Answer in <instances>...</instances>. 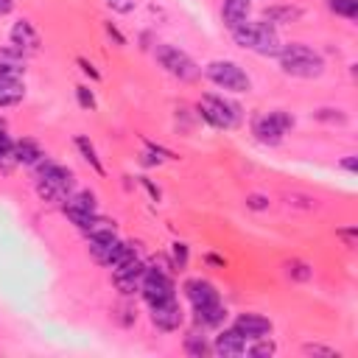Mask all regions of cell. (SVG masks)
<instances>
[{
  "mask_svg": "<svg viewBox=\"0 0 358 358\" xmlns=\"http://www.w3.org/2000/svg\"><path fill=\"white\" fill-rule=\"evenodd\" d=\"M76 92H78V103H81L84 109H92V106H95V98H92V92H90L87 87H76Z\"/></svg>",
  "mask_w": 358,
  "mask_h": 358,
  "instance_id": "obj_30",
  "label": "cell"
},
{
  "mask_svg": "<svg viewBox=\"0 0 358 358\" xmlns=\"http://www.w3.org/2000/svg\"><path fill=\"white\" fill-rule=\"evenodd\" d=\"M246 352L249 355H274L277 352V344L268 341V336H263V338H255V344L246 347Z\"/></svg>",
  "mask_w": 358,
  "mask_h": 358,
  "instance_id": "obj_27",
  "label": "cell"
},
{
  "mask_svg": "<svg viewBox=\"0 0 358 358\" xmlns=\"http://www.w3.org/2000/svg\"><path fill=\"white\" fill-rule=\"evenodd\" d=\"M42 159H45V154L34 140L22 137V140L14 143V162L17 165H39Z\"/></svg>",
  "mask_w": 358,
  "mask_h": 358,
  "instance_id": "obj_18",
  "label": "cell"
},
{
  "mask_svg": "<svg viewBox=\"0 0 358 358\" xmlns=\"http://www.w3.org/2000/svg\"><path fill=\"white\" fill-rule=\"evenodd\" d=\"M76 148L81 151V157L92 165V171L95 173H103V165H101V159H98V154H95V148H92V143L87 140V137H76Z\"/></svg>",
  "mask_w": 358,
  "mask_h": 358,
  "instance_id": "obj_23",
  "label": "cell"
},
{
  "mask_svg": "<svg viewBox=\"0 0 358 358\" xmlns=\"http://www.w3.org/2000/svg\"><path fill=\"white\" fill-rule=\"evenodd\" d=\"M199 115L213 129H235L241 123V106L221 98V95H201L199 98Z\"/></svg>",
  "mask_w": 358,
  "mask_h": 358,
  "instance_id": "obj_5",
  "label": "cell"
},
{
  "mask_svg": "<svg viewBox=\"0 0 358 358\" xmlns=\"http://www.w3.org/2000/svg\"><path fill=\"white\" fill-rule=\"evenodd\" d=\"M232 327L246 338V341H255V338H263L271 333V319L260 316V313H238Z\"/></svg>",
  "mask_w": 358,
  "mask_h": 358,
  "instance_id": "obj_12",
  "label": "cell"
},
{
  "mask_svg": "<svg viewBox=\"0 0 358 358\" xmlns=\"http://www.w3.org/2000/svg\"><path fill=\"white\" fill-rule=\"evenodd\" d=\"M246 207H252V210H266V207H268V199L260 196V193H252V196L246 199Z\"/></svg>",
  "mask_w": 358,
  "mask_h": 358,
  "instance_id": "obj_31",
  "label": "cell"
},
{
  "mask_svg": "<svg viewBox=\"0 0 358 358\" xmlns=\"http://www.w3.org/2000/svg\"><path fill=\"white\" fill-rule=\"evenodd\" d=\"M106 6L112 11H117V14H129L134 8V0H106Z\"/></svg>",
  "mask_w": 358,
  "mask_h": 358,
  "instance_id": "obj_29",
  "label": "cell"
},
{
  "mask_svg": "<svg viewBox=\"0 0 358 358\" xmlns=\"http://www.w3.org/2000/svg\"><path fill=\"white\" fill-rule=\"evenodd\" d=\"M151 322H154L157 330H165V333L179 330L182 322H185V310L176 302V296H171V299H165L159 305H151Z\"/></svg>",
  "mask_w": 358,
  "mask_h": 358,
  "instance_id": "obj_11",
  "label": "cell"
},
{
  "mask_svg": "<svg viewBox=\"0 0 358 358\" xmlns=\"http://www.w3.org/2000/svg\"><path fill=\"white\" fill-rule=\"evenodd\" d=\"M185 352L187 355H196V358H201V355H207V352H213V347L201 338V336H187V341H185Z\"/></svg>",
  "mask_w": 358,
  "mask_h": 358,
  "instance_id": "obj_25",
  "label": "cell"
},
{
  "mask_svg": "<svg viewBox=\"0 0 358 358\" xmlns=\"http://www.w3.org/2000/svg\"><path fill=\"white\" fill-rule=\"evenodd\" d=\"M277 62H280V70L285 76H294V78H319L324 73V59L302 42L280 45Z\"/></svg>",
  "mask_w": 358,
  "mask_h": 358,
  "instance_id": "obj_1",
  "label": "cell"
},
{
  "mask_svg": "<svg viewBox=\"0 0 358 358\" xmlns=\"http://www.w3.org/2000/svg\"><path fill=\"white\" fill-rule=\"evenodd\" d=\"M11 48L20 50L22 56H31V53L39 50V34H36V28L28 20L14 22V28H11Z\"/></svg>",
  "mask_w": 358,
  "mask_h": 358,
  "instance_id": "obj_13",
  "label": "cell"
},
{
  "mask_svg": "<svg viewBox=\"0 0 358 358\" xmlns=\"http://www.w3.org/2000/svg\"><path fill=\"white\" fill-rule=\"evenodd\" d=\"M185 296L190 299L193 308H204V305L218 302V291H215V285L207 282V280H201V277L185 282Z\"/></svg>",
  "mask_w": 358,
  "mask_h": 358,
  "instance_id": "obj_14",
  "label": "cell"
},
{
  "mask_svg": "<svg viewBox=\"0 0 358 358\" xmlns=\"http://www.w3.org/2000/svg\"><path fill=\"white\" fill-rule=\"evenodd\" d=\"M213 352H218V355H243L246 352V338L235 330V327H229V330H221L218 336H215V344H213Z\"/></svg>",
  "mask_w": 358,
  "mask_h": 358,
  "instance_id": "obj_15",
  "label": "cell"
},
{
  "mask_svg": "<svg viewBox=\"0 0 358 358\" xmlns=\"http://www.w3.org/2000/svg\"><path fill=\"white\" fill-rule=\"evenodd\" d=\"M204 76L221 87V90H229V92H249L252 90V78L246 76V70L238 64V62H229V59H215L204 67Z\"/></svg>",
  "mask_w": 358,
  "mask_h": 358,
  "instance_id": "obj_4",
  "label": "cell"
},
{
  "mask_svg": "<svg viewBox=\"0 0 358 358\" xmlns=\"http://www.w3.org/2000/svg\"><path fill=\"white\" fill-rule=\"evenodd\" d=\"M249 11H252V0H224V6H221V20H224V25L232 31L235 25H241V22L249 20Z\"/></svg>",
  "mask_w": 358,
  "mask_h": 358,
  "instance_id": "obj_16",
  "label": "cell"
},
{
  "mask_svg": "<svg viewBox=\"0 0 358 358\" xmlns=\"http://www.w3.org/2000/svg\"><path fill=\"white\" fill-rule=\"evenodd\" d=\"M78 64H81V70H84L87 76H92V78H98V70H92V64H87L84 59H78Z\"/></svg>",
  "mask_w": 358,
  "mask_h": 358,
  "instance_id": "obj_35",
  "label": "cell"
},
{
  "mask_svg": "<svg viewBox=\"0 0 358 358\" xmlns=\"http://www.w3.org/2000/svg\"><path fill=\"white\" fill-rule=\"evenodd\" d=\"M341 168H344V171H355V168H358V157H347V159H341Z\"/></svg>",
  "mask_w": 358,
  "mask_h": 358,
  "instance_id": "obj_34",
  "label": "cell"
},
{
  "mask_svg": "<svg viewBox=\"0 0 358 358\" xmlns=\"http://www.w3.org/2000/svg\"><path fill=\"white\" fill-rule=\"evenodd\" d=\"M145 268H148V266H145L140 257H131V260L115 266V268H112V282H115V288H117L120 294H134V291H140V282H143V277H145Z\"/></svg>",
  "mask_w": 358,
  "mask_h": 358,
  "instance_id": "obj_10",
  "label": "cell"
},
{
  "mask_svg": "<svg viewBox=\"0 0 358 358\" xmlns=\"http://www.w3.org/2000/svg\"><path fill=\"white\" fill-rule=\"evenodd\" d=\"M336 235H338V238H344V241H347V246H352V243H355V229H338Z\"/></svg>",
  "mask_w": 358,
  "mask_h": 358,
  "instance_id": "obj_33",
  "label": "cell"
},
{
  "mask_svg": "<svg viewBox=\"0 0 358 358\" xmlns=\"http://www.w3.org/2000/svg\"><path fill=\"white\" fill-rule=\"evenodd\" d=\"M11 8H14V0H0V17H3V14H8Z\"/></svg>",
  "mask_w": 358,
  "mask_h": 358,
  "instance_id": "obj_36",
  "label": "cell"
},
{
  "mask_svg": "<svg viewBox=\"0 0 358 358\" xmlns=\"http://www.w3.org/2000/svg\"><path fill=\"white\" fill-rule=\"evenodd\" d=\"M285 271H288V277L291 280H299V282H305V280H310V266L308 263H302V260H291L288 266H285Z\"/></svg>",
  "mask_w": 358,
  "mask_h": 358,
  "instance_id": "obj_26",
  "label": "cell"
},
{
  "mask_svg": "<svg viewBox=\"0 0 358 358\" xmlns=\"http://www.w3.org/2000/svg\"><path fill=\"white\" fill-rule=\"evenodd\" d=\"M291 126H294V117L282 109H274V112H263L252 120V134L263 145H277V143H282V137Z\"/></svg>",
  "mask_w": 358,
  "mask_h": 358,
  "instance_id": "obj_7",
  "label": "cell"
},
{
  "mask_svg": "<svg viewBox=\"0 0 358 358\" xmlns=\"http://www.w3.org/2000/svg\"><path fill=\"white\" fill-rule=\"evenodd\" d=\"M157 62L162 64V70L179 81H196L201 76V67L179 48L173 45H157Z\"/></svg>",
  "mask_w": 358,
  "mask_h": 358,
  "instance_id": "obj_6",
  "label": "cell"
},
{
  "mask_svg": "<svg viewBox=\"0 0 358 358\" xmlns=\"http://www.w3.org/2000/svg\"><path fill=\"white\" fill-rule=\"evenodd\" d=\"M140 291H143V299H145L148 305H159V302L176 296V294H173V280H171V274L162 271V268H145V277H143V282H140Z\"/></svg>",
  "mask_w": 358,
  "mask_h": 358,
  "instance_id": "obj_9",
  "label": "cell"
},
{
  "mask_svg": "<svg viewBox=\"0 0 358 358\" xmlns=\"http://www.w3.org/2000/svg\"><path fill=\"white\" fill-rule=\"evenodd\" d=\"M229 34H232V39H235L238 48L252 50L257 56H277V50L282 45L277 28L271 22H266V20H260V22H249L246 20L241 25H235Z\"/></svg>",
  "mask_w": 358,
  "mask_h": 358,
  "instance_id": "obj_2",
  "label": "cell"
},
{
  "mask_svg": "<svg viewBox=\"0 0 358 358\" xmlns=\"http://www.w3.org/2000/svg\"><path fill=\"white\" fill-rule=\"evenodd\" d=\"M173 263L182 268L187 263V246L185 243H173Z\"/></svg>",
  "mask_w": 358,
  "mask_h": 358,
  "instance_id": "obj_32",
  "label": "cell"
},
{
  "mask_svg": "<svg viewBox=\"0 0 358 358\" xmlns=\"http://www.w3.org/2000/svg\"><path fill=\"white\" fill-rule=\"evenodd\" d=\"M25 73V56L14 48H0V76H22Z\"/></svg>",
  "mask_w": 358,
  "mask_h": 358,
  "instance_id": "obj_19",
  "label": "cell"
},
{
  "mask_svg": "<svg viewBox=\"0 0 358 358\" xmlns=\"http://www.w3.org/2000/svg\"><path fill=\"white\" fill-rule=\"evenodd\" d=\"M62 210H64V215L78 227V229H84L95 215H98V201H95V193H90V190H78V193H70L67 196V201L62 204Z\"/></svg>",
  "mask_w": 358,
  "mask_h": 358,
  "instance_id": "obj_8",
  "label": "cell"
},
{
  "mask_svg": "<svg viewBox=\"0 0 358 358\" xmlns=\"http://www.w3.org/2000/svg\"><path fill=\"white\" fill-rule=\"evenodd\" d=\"M193 313H196V322L201 327H218L227 319V308L221 302H213V305H204V308H193Z\"/></svg>",
  "mask_w": 358,
  "mask_h": 358,
  "instance_id": "obj_20",
  "label": "cell"
},
{
  "mask_svg": "<svg viewBox=\"0 0 358 358\" xmlns=\"http://www.w3.org/2000/svg\"><path fill=\"white\" fill-rule=\"evenodd\" d=\"M302 17V8H296V6H268L266 11H263V20L266 22H296Z\"/></svg>",
  "mask_w": 358,
  "mask_h": 358,
  "instance_id": "obj_21",
  "label": "cell"
},
{
  "mask_svg": "<svg viewBox=\"0 0 358 358\" xmlns=\"http://www.w3.org/2000/svg\"><path fill=\"white\" fill-rule=\"evenodd\" d=\"M73 187H76V179H73L70 168H64L59 162H50V159H42L36 165V193H39L42 201H50V204L67 201Z\"/></svg>",
  "mask_w": 358,
  "mask_h": 358,
  "instance_id": "obj_3",
  "label": "cell"
},
{
  "mask_svg": "<svg viewBox=\"0 0 358 358\" xmlns=\"http://www.w3.org/2000/svg\"><path fill=\"white\" fill-rule=\"evenodd\" d=\"M327 8L336 17H344V20H355L358 17V0H327Z\"/></svg>",
  "mask_w": 358,
  "mask_h": 358,
  "instance_id": "obj_22",
  "label": "cell"
},
{
  "mask_svg": "<svg viewBox=\"0 0 358 358\" xmlns=\"http://www.w3.org/2000/svg\"><path fill=\"white\" fill-rule=\"evenodd\" d=\"M25 98V84L17 76H0V109L17 106Z\"/></svg>",
  "mask_w": 358,
  "mask_h": 358,
  "instance_id": "obj_17",
  "label": "cell"
},
{
  "mask_svg": "<svg viewBox=\"0 0 358 358\" xmlns=\"http://www.w3.org/2000/svg\"><path fill=\"white\" fill-rule=\"evenodd\" d=\"M308 355H327V358H333V355H338L336 350H330V347H322V344H305L302 347Z\"/></svg>",
  "mask_w": 358,
  "mask_h": 358,
  "instance_id": "obj_28",
  "label": "cell"
},
{
  "mask_svg": "<svg viewBox=\"0 0 358 358\" xmlns=\"http://www.w3.org/2000/svg\"><path fill=\"white\" fill-rule=\"evenodd\" d=\"M8 165H17L14 162V143H11V137L6 134V129L0 123V168L8 171Z\"/></svg>",
  "mask_w": 358,
  "mask_h": 358,
  "instance_id": "obj_24",
  "label": "cell"
}]
</instances>
